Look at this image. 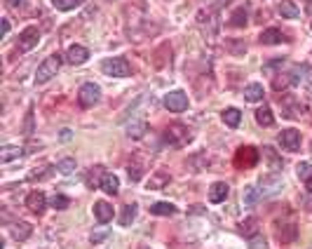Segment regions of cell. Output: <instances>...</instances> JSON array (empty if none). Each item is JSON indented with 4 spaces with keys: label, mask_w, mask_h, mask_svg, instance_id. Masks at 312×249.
Wrapping results in <instances>:
<instances>
[{
    "label": "cell",
    "mask_w": 312,
    "mask_h": 249,
    "mask_svg": "<svg viewBox=\"0 0 312 249\" xmlns=\"http://www.w3.org/2000/svg\"><path fill=\"white\" fill-rule=\"evenodd\" d=\"M164 139H167V144H172L174 148H181V146H185L193 139V132L185 127L183 122H172L167 127V132H164Z\"/></svg>",
    "instance_id": "cell-1"
},
{
    "label": "cell",
    "mask_w": 312,
    "mask_h": 249,
    "mask_svg": "<svg viewBox=\"0 0 312 249\" xmlns=\"http://www.w3.org/2000/svg\"><path fill=\"white\" fill-rule=\"evenodd\" d=\"M59 66H61V56H59V54L47 56V59H45L43 64L38 66V73H35V83L45 85L47 80H52V78L56 75V71H59Z\"/></svg>",
    "instance_id": "cell-2"
},
{
    "label": "cell",
    "mask_w": 312,
    "mask_h": 249,
    "mask_svg": "<svg viewBox=\"0 0 312 249\" xmlns=\"http://www.w3.org/2000/svg\"><path fill=\"white\" fill-rule=\"evenodd\" d=\"M275 233H277L279 242H294L296 235H298L296 219H291V216H286V219H277V221H275Z\"/></svg>",
    "instance_id": "cell-3"
},
{
    "label": "cell",
    "mask_w": 312,
    "mask_h": 249,
    "mask_svg": "<svg viewBox=\"0 0 312 249\" xmlns=\"http://www.w3.org/2000/svg\"><path fill=\"white\" fill-rule=\"evenodd\" d=\"M78 101L82 108H92L101 101V87L96 83H85L78 92Z\"/></svg>",
    "instance_id": "cell-4"
},
{
    "label": "cell",
    "mask_w": 312,
    "mask_h": 249,
    "mask_svg": "<svg viewBox=\"0 0 312 249\" xmlns=\"http://www.w3.org/2000/svg\"><path fill=\"white\" fill-rule=\"evenodd\" d=\"M101 71L111 78H129L132 75V66H129L124 59H120V56H117V59H106L101 64Z\"/></svg>",
    "instance_id": "cell-5"
},
{
    "label": "cell",
    "mask_w": 312,
    "mask_h": 249,
    "mask_svg": "<svg viewBox=\"0 0 312 249\" xmlns=\"http://www.w3.org/2000/svg\"><path fill=\"white\" fill-rule=\"evenodd\" d=\"M277 144L279 148L289 150V153H298L301 150V132L298 129H284L277 134Z\"/></svg>",
    "instance_id": "cell-6"
},
{
    "label": "cell",
    "mask_w": 312,
    "mask_h": 249,
    "mask_svg": "<svg viewBox=\"0 0 312 249\" xmlns=\"http://www.w3.org/2000/svg\"><path fill=\"white\" fill-rule=\"evenodd\" d=\"M256 162H258V150L254 146H242L235 153V167H240V169H251V167H256Z\"/></svg>",
    "instance_id": "cell-7"
},
{
    "label": "cell",
    "mask_w": 312,
    "mask_h": 249,
    "mask_svg": "<svg viewBox=\"0 0 312 249\" xmlns=\"http://www.w3.org/2000/svg\"><path fill=\"white\" fill-rule=\"evenodd\" d=\"M38 43H40V31L35 26H28L26 31H22V35H19L17 50L19 52H31Z\"/></svg>",
    "instance_id": "cell-8"
},
{
    "label": "cell",
    "mask_w": 312,
    "mask_h": 249,
    "mask_svg": "<svg viewBox=\"0 0 312 249\" xmlns=\"http://www.w3.org/2000/svg\"><path fill=\"white\" fill-rule=\"evenodd\" d=\"M164 108L172 113H183L185 108H188V97H185V92H181V89L169 92V94L164 97Z\"/></svg>",
    "instance_id": "cell-9"
},
{
    "label": "cell",
    "mask_w": 312,
    "mask_h": 249,
    "mask_svg": "<svg viewBox=\"0 0 312 249\" xmlns=\"http://www.w3.org/2000/svg\"><path fill=\"white\" fill-rule=\"evenodd\" d=\"M256 188H258V193H261L263 198H273V195H277L279 190H282V179H277V177L258 179Z\"/></svg>",
    "instance_id": "cell-10"
},
{
    "label": "cell",
    "mask_w": 312,
    "mask_h": 249,
    "mask_svg": "<svg viewBox=\"0 0 312 249\" xmlns=\"http://www.w3.org/2000/svg\"><path fill=\"white\" fill-rule=\"evenodd\" d=\"M87 59H89V50L82 47V45H71L66 50V61L73 64V66H80V64H85Z\"/></svg>",
    "instance_id": "cell-11"
},
{
    "label": "cell",
    "mask_w": 312,
    "mask_h": 249,
    "mask_svg": "<svg viewBox=\"0 0 312 249\" xmlns=\"http://www.w3.org/2000/svg\"><path fill=\"white\" fill-rule=\"evenodd\" d=\"M197 24L204 28V33H206V31H209V33H216V31H218V17H216V12L200 10V12H197Z\"/></svg>",
    "instance_id": "cell-12"
},
{
    "label": "cell",
    "mask_w": 312,
    "mask_h": 249,
    "mask_svg": "<svg viewBox=\"0 0 312 249\" xmlns=\"http://www.w3.org/2000/svg\"><path fill=\"white\" fill-rule=\"evenodd\" d=\"M26 207L33 214H43L45 207H47V198H45V193H40V190H31L26 198Z\"/></svg>",
    "instance_id": "cell-13"
},
{
    "label": "cell",
    "mask_w": 312,
    "mask_h": 249,
    "mask_svg": "<svg viewBox=\"0 0 312 249\" xmlns=\"http://www.w3.org/2000/svg\"><path fill=\"white\" fill-rule=\"evenodd\" d=\"M94 216L99 223H108L113 221V205H108L106 200H99L94 205Z\"/></svg>",
    "instance_id": "cell-14"
},
{
    "label": "cell",
    "mask_w": 312,
    "mask_h": 249,
    "mask_svg": "<svg viewBox=\"0 0 312 249\" xmlns=\"http://www.w3.org/2000/svg\"><path fill=\"white\" fill-rule=\"evenodd\" d=\"M225 198H228V183H223V181L212 183V188H209V202L218 205V202H223Z\"/></svg>",
    "instance_id": "cell-15"
},
{
    "label": "cell",
    "mask_w": 312,
    "mask_h": 249,
    "mask_svg": "<svg viewBox=\"0 0 312 249\" xmlns=\"http://www.w3.org/2000/svg\"><path fill=\"white\" fill-rule=\"evenodd\" d=\"M286 40H289V35H284L279 28H267V31L261 33L263 45H277V43H286Z\"/></svg>",
    "instance_id": "cell-16"
},
{
    "label": "cell",
    "mask_w": 312,
    "mask_h": 249,
    "mask_svg": "<svg viewBox=\"0 0 312 249\" xmlns=\"http://www.w3.org/2000/svg\"><path fill=\"white\" fill-rule=\"evenodd\" d=\"M7 231H10V235L14 240H26L33 228L28 226V223H24V221H17V223H7Z\"/></svg>",
    "instance_id": "cell-17"
},
{
    "label": "cell",
    "mask_w": 312,
    "mask_h": 249,
    "mask_svg": "<svg viewBox=\"0 0 312 249\" xmlns=\"http://www.w3.org/2000/svg\"><path fill=\"white\" fill-rule=\"evenodd\" d=\"M277 12H279V14H282L284 19H298V17H301V10H298V7H296L291 0H282V3L277 5Z\"/></svg>",
    "instance_id": "cell-18"
},
{
    "label": "cell",
    "mask_w": 312,
    "mask_h": 249,
    "mask_svg": "<svg viewBox=\"0 0 312 249\" xmlns=\"http://www.w3.org/2000/svg\"><path fill=\"white\" fill-rule=\"evenodd\" d=\"M101 188L106 190L108 195H117V193H120V181H117L115 174H103V179H101Z\"/></svg>",
    "instance_id": "cell-19"
},
{
    "label": "cell",
    "mask_w": 312,
    "mask_h": 249,
    "mask_svg": "<svg viewBox=\"0 0 312 249\" xmlns=\"http://www.w3.org/2000/svg\"><path fill=\"white\" fill-rule=\"evenodd\" d=\"M244 99L249 101V104H256V101L263 99V85L258 83H251L244 87Z\"/></svg>",
    "instance_id": "cell-20"
},
{
    "label": "cell",
    "mask_w": 312,
    "mask_h": 249,
    "mask_svg": "<svg viewBox=\"0 0 312 249\" xmlns=\"http://www.w3.org/2000/svg\"><path fill=\"white\" fill-rule=\"evenodd\" d=\"M22 155H24V148H19V146H3L0 148V162H10L14 158H22Z\"/></svg>",
    "instance_id": "cell-21"
},
{
    "label": "cell",
    "mask_w": 312,
    "mask_h": 249,
    "mask_svg": "<svg viewBox=\"0 0 312 249\" xmlns=\"http://www.w3.org/2000/svg\"><path fill=\"white\" fill-rule=\"evenodd\" d=\"M256 120L261 127H273L275 125V118H273V111L267 108V106H263V108H258L256 111Z\"/></svg>",
    "instance_id": "cell-22"
},
{
    "label": "cell",
    "mask_w": 312,
    "mask_h": 249,
    "mask_svg": "<svg viewBox=\"0 0 312 249\" xmlns=\"http://www.w3.org/2000/svg\"><path fill=\"white\" fill-rule=\"evenodd\" d=\"M240 120H242V113L237 111V108H225V111H223V122H225L228 127L235 129L240 125Z\"/></svg>",
    "instance_id": "cell-23"
},
{
    "label": "cell",
    "mask_w": 312,
    "mask_h": 249,
    "mask_svg": "<svg viewBox=\"0 0 312 249\" xmlns=\"http://www.w3.org/2000/svg\"><path fill=\"white\" fill-rule=\"evenodd\" d=\"M136 212H139V207L134 205V202L132 205H124L122 212H120V223H122V226H129V223L136 219Z\"/></svg>",
    "instance_id": "cell-24"
},
{
    "label": "cell",
    "mask_w": 312,
    "mask_h": 249,
    "mask_svg": "<svg viewBox=\"0 0 312 249\" xmlns=\"http://www.w3.org/2000/svg\"><path fill=\"white\" fill-rule=\"evenodd\" d=\"M167 181H169V174L167 172H157V174H153V177H151V181H148V188H151V190H160V188H164V186H167Z\"/></svg>",
    "instance_id": "cell-25"
},
{
    "label": "cell",
    "mask_w": 312,
    "mask_h": 249,
    "mask_svg": "<svg viewBox=\"0 0 312 249\" xmlns=\"http://www.w3.org/2000/svg\"><path fill=\"white\" fill-rule=\"evenodd\" d=\"M145 129H148V125H145L143 120H134V122H129V127H127V134L132 139H141L145 134Z\"/></svg>",
    "instance_id": "cell-26"
},
{
    "label": "cell",
    "mask_w": 312,
    "mask_h": 249,
    "mask_svg": "<svg viewBox=\"0 0 312 249\" xmlns=\"http://www.w3.org/2000/svg\"><path fill=\"white\" fill-rule=\"evenodd\" d=\"M151 212L157 216H172V214H176V207H174L172 202H155V205L151 207Z\"/></svg>",
    "instance_id": "cell-27"
},
{
    "label": "cell",
    "mask_w": 312,
    "mask_h": 249,
    "mask_svg": "<svg viewBox=\"0 0 312 249\" xmlns=\"http://www.w3.org/2000/svg\"><path fill=\"white\" fill-rule=\"evenodd\" d=\"M240 233L244 235V238H254L258 233V221L256 219H246V221L240 223Z\"/></svg>",
    "instance_id": "cell-28"
},
{
    "label": "cell",
    "mask_w": 312,
    "mask_h": 249,
    "mask_svg": "<svg viewBox=\"0 0 312 249\" xmlns=\"http://www.w3.org/2000/svg\"><path fill=\"white\" fill-rule=\"evenodd\" d=\"M103 169L101 167H94V169H89V174H87V186L89 188H94V186H99L101 188V179H103Z\"/></svg>",
    "instance_id": "cell-29"
},
{
    "label": "cell",
    "mask_w": 312,
    "mask_h": 249,
    "mask_svg": "<svg viewBox=\"0 0 312 249\" xmlns=\"http://www.w3.org/2000/svg\"><path fill=\"white\" fill-rule=\"evenodd\" d=\"M242 198H244V205L254 207V205H256V200L261 198V193H258V188H256V186H246V188H244V193H242Z\"/></svg>",
    "instance_id": "cell-30"
},
{
    "label": "cell",
    "mask_w": 312,
    "mask_h": 249,
    "mask_svg": "<svg viewBox=\"0 0 312 249\" xmlns=\"http://www.w3.org/2000/svg\"><path fill=\"white\" fill-rule=\"evenodd\" d=\"M75 167H78V162L73 160V158H64V160L56 162V169H59L61 174H71V172H75Z\"/></svg>",
    "instance_id": "cell-31"
},
{
    "label": "cell",
    "mask_w": 312,
    "mask_h": 249,
    "mask_svg": "<svg viewBox=\"0 0 312 249\" xmlns=\"http://www.w3.org/2000/svg\"><path fill=\"white\" fill-rule=\"evenodd\" d=\"M127 174L132 181H141V177H143V165H141V162H132V165L127 167Z\"/></svg>",
    "instance_id": "cell-32"
},
{
    "label": "cell",
    "mask_w": 312,
    "mask_h": 249,
    "mask_svg": "<svg viewBox=\"0 0 312 249\" xmlns=\"http://www.w3.org/2000/svg\"><path fill=\"white\" fill-rule=\"evenodd\" d=\"M82 0H52V5L56 7V10H61V12H68L73 10V7H78Z\"/></svg>",
    "instance_id": "cell-33"
},
{
    "label": "cell",
    "mask_w": 312,
    "mask_h": 249,
    "mask_svg": "<svg viewBox=\"0 0 312 249\" xmlns=\"http://www.w3.org/2000/svg\"><path fill=\"white\" fill-rule=\"evenodd\" d=\"M246 24V10L244 7H237L233 12V19H230V26H244Z\"/></svg>",
    "instance_id": "cell-34"
},
{
    "label": "cell",
    "mask_w": 312,
    "mask_h": 249,
    "mask_svg": "<svg viewBox=\"0 0 312 249\" xmlns=\"http://www.w3.org/2000/svg\"><path fill=\"white\" fill-rule=\"evenodd\" d=\"M52 207L54 209H68V205H71V200L66 198V195H61V193H56V195H52Z\"/></svg>",
    "instance_id": "cell-35"
},
{
    "label": "cell",
    "mask_w": 312,
    "mask_h": 249,
    "mask_svg": "<svg viewBox=\"0 0 312 249\" xmlns=\"http://www.w3.org/2000/svg\"><path fill=\"white\" fill-rule=\"evenodd\" d=\"M249 249H267V242L263 235H254V238H249Z\"/></svg>",
    "instance_id": "cell-36"
},
{
    "label": "cell",
    "mask_w": 312,
    "mask_h": 249,
    "mask_svg": "<svg viewBox=\"0 0 312 249\" xmlns=\"http://www.w3.org/2000/svg\"><path fill=\"white\" fill-rule=\"evenodd\" d=\"M298 177H301V181L312 179V165L310 162H301V165H298Z\"/></svg>",
    "instance_id": "cell-37"
},
{
    "label": "cell",
    "mask_w": 312,
    "mask_h": 249,
    "mask_svg": "<svg viewBox=\"0 0 312 249\" xmlns=\"http://www.w3.org/2000/svg\"><path fill=\"white\" fill-rule=\"evenodd\" d=\"M263 155H267V158H270V167H273V169H279V167L284 165V162L279 160V158H277V155H275L270 148H265V150H263Z\"/></svg>",
    "instance_id": "cell-38"
},
{
    "label": "cell",
    "mask_w": 312,
    "mask_h": 249,
    "mask_svg": "<svg viewBox=\"0 0 312 249\" xmlns=\"http://www.w3.org/2000/svg\"><path fill=\"white\" fill-rule=\"evenodd\" d=\"M52 172V167H40V169H33V172L28 174V181H33V179H43Z\"/></svg>",
    "instance_id": "cell-39"
},
{
    "label": "cell",
    "mask_w": 312,
    "mask_h": 249,
    "mask_svg": "<svg viewBox=\"0 0 312 249\" xmlns=\"http://www.w3.org/2000/svg\"><path fill=\"white\" fill-rule=\"evenodd\" d=\"M33 132V108L26 113V125H24V134H31Z\"/></svg>",
    "instance_id": "cell-40"
},
{
    "label": "cell",
    "mask_w": 312,
    "mask_h": 249,
    "mask_svg": "<svg viewBox=\"0 0 312 249\" xmlns=\"http://www.w3.org/2000/svg\"><path fill=\"white\" fill-rule=\"evenodd\" d=\"M106 238H108V233H106V231H94L89 240H92V242H103Z\"/></svg>",
    "instance_id": "cell-41"
},
{
    "label": "cell",
    "mask_w": 312,
    "mask_h": 249,
    "mask_svg": "<svg viewBox=\"0 0 312 249\" xmlns=\"http://www.w3.org/2000/svg\"><path fill=\"white\" fill-rule=\"evenodd\" d=\"M5 5L10 7V10H22V7L26 5V0H5Z\"/></svg>",
    "instance_id": "cell-42"
},
{
    "label": "cell",
    "mask_w": 312,
    "mask_h": 249,
    "mask_svg": "<svg viewBox=\"0 0 312 249\" xmlns=\"http://www.w3.org/2000/svg\"><path fill=\"white\" fill-rule=\"evenodd\" d=\"M7 31H10V19H3V31H0V33L7 35Z\"/></svg>",
    "instance_id": "cell-43"
},
{
    "label": "cell",
    "mask_w": 312,
    "mask_h": 249,
    "mask_svg": "<svg viewBox=\"0 0 312 249\" xmlns=\"http://www.w3.org/2000/svg\"><path fill=\"white\" fill-rule=\"evenodd\" d=\"M305 188H307V193H312V179H307V181H305Z\"/></svg>",
    "instance_id": "cell-44"
},
{
    "label": "cell",
    "mask_w": 312,
    "mask_h": 249,
    "mask_svg": "<svg viewBox=\"0 0 312 249\" xmlns=\"http://www.w3.org/2000/svg\"><path fill=\"white\" fill-rule=\"evenodd\" d=\"M305 10H307V14H312V0H307V7H305Z\"/></svg>",
    "instance_id": "cell-45"
},
{
    "label": "cell",
    "mask_w": 312,
    "mask_h": 249,
    "mask_svg": "<svg viewBox=\"0 0 312 249\" xmlns=\"http://www.w3.org/2000/svg\"><path fill=\"white\" fill-rule=\"evenodd\" d=\"M139 249H148V247H139Z\"/></svg>",
    "instance_id": "cell-46"
}]
</instances>
